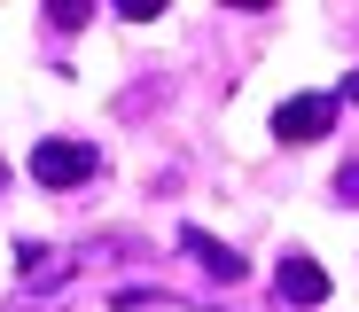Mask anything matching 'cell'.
I'll return each instance as SVG.
<instances>
[{
  "label": "cell",
  "mask_w": 359,
  "mask_h": 312,
  "mask_svg": "<svg viewBox=\"0 0 359 312\" xmlns=\"http://www.w3.org/2000/svg\"><path fill=\"white\" fill-rule=\"evenodd\" d=\"M336 196H344V203H359V164H351V172L336 179Z\"/></svg>",
  "instance_id": "obj_6"
},
{
  "label": "cell",
  "mask_w": 359,
  "mask_h": 312,
  "mask_svg": "<svg viewBox=\"0 0 359 312\" xmlns=\"http://www.w3.org/2000/svg\"><path fill=\"white\" fill-rule=\"evenodd\" d=\"M0 179H8V172H0Z\"/></svg>",
  "instance_id": "obj_8"
},
{
  "label": "cell",
  "mask_w": 359,
  "mask_h": 312,
  "mask_svg": "<svg viewBox=\"0 0 359 312\" xmlns=\"http://www.w3.org/2000/svg\"><path fill=\"white\" fill-rule=\"evenodd\" d=\"M281 297H289V304H320V297H328V273L305 258V250H289V258H281Z\"/></svg>",
  "instance_id": "obj_3"
},
{
  "label": "cell",
  "mask_w": 359,
  "mask_h": 312,
  "mask_svg": "<svg viewBox=\"0 0 359 312\" xmlns=\"http://www.w3.org/2000/svg\"><path fill=\"white\" fill-rule=\"evenodd\" d=\"M328 125H336V102L328 94H297V102L273 109V141H320Z\"/></svg>",
  "instance_id": "obj_2"
},
{
  "label": "cell",
  "mask_w": 359,
  "mask_h": 312,
  "mask_svg": "<svg viewBox=\"0 0 359 312\" xmlns=\"http://www.w3.org/2000/svg\"><path fill=\"white\" fill-rule=\"evenodd\" d=\"M180 242H188V250H196V258H203V266H211L219 281H243V250H226V242H211L203 226H180Z\"/></svg>",
  "instance_id": "obj_4"
},
{
  "label": "cell",
  "mask_w": 359,
  "mask_h": 312,
  "mask_svg": "<svg viewBox=\"0 0 359 312\" xmlns=\"http://www.w3.org/2000/svg\"><path fill=\"white\" fill-rule=\"evenodd\" d=\"M344 102H351V109H359V79H351V86H344Z\"/></svg>",
  "instance_id": "obj_7"
},
{
  "label": "cell",
  "mask_w": 359,
  "mask_h": 312,
  "mask_svg": "<svg viewBox=\"0 0 359 312\" xmlns=\"http://www.w3.org/2000/svg\"><path fill=\"white\" fill-rule=\"evenodd\" d=\"M94 172H102V156H94L86 141H39V149H32V179H39V187H86Z\"/></svg>",
  "instance_id": "obj_1"
},
{
  "label": "cell",
  "mask_w": 359,
  "mask_h": 312,
  "mask_svg": "<svg viewBox=\"0 0 359 312\" xmlns=\"http://www.w3.org/2000/svg\"><path fill=\"white\" fill-rule=\"evenodd\" d=\"M86 16H94V8H86V0H63V8H47V24H55V32H79Z\"/></svg>",
  "instance_id": "obj_5"
}]
</instances>
